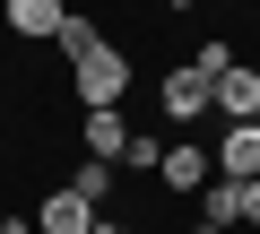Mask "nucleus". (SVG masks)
Masks as SVG:
<instances>
[{"label":"nucleus","mask_w":260,"mask_h":234,"mask_svg":"<svg viewBox=\"0 0 260 234\" xmlns=\"http://www.w3.org/2000/svg\"><path fill=\"white\" fill-rule=\"evenodd\" d=\"M52 44H61V61H70V70H78V61H87V52H104V26H95V18H78V9H70V18H61V35H52Z\"/></svg>","instance_id":"9d476101"},{"label":"nucleus","mask_w":260,"mask_h":234,"mask_svg":"<svg viewBox=\"0 0 260 234\" xmlns=\"http://www.w3.org/2000/svg\"><path fill=\"white\" fill-rule=\"evenodd\" d=\"M61 18H70V0H9V35H26V44H52Z\"/></svg>","instance_id":"423d86ee"},{"label":"nucleus","mask_w":260,"mask_h":234,"mask_svg":"<svg viewBox=\"0 0 260 234\" xmlns=\"http://www.w3.org/2000/svg\"><path fill=\"white\" fill-rule=\"evenodd\" d=\"M113 174H121V165H104V156H87V165H78V174H70V191H78V199H95V208H104V199H113Z\"/></svg>","instance_id":"9b49d317"},{"label":"nucleus","mask_w":260,"mask_h":234,"mask_svg":"<svg viewBox=\"0 0 260 234\" xmlns=\"http://www.w3.org/2000/svg\"><path fill=\"white\" fill-rule=\"evenodd\" d=\"M243 225H260V182H243Z\"/></svg>","instance_id":"4468645a"},{"label":"nucleus","mask_w":260,"mask_h":234,"mask_svg":"<svg viewBox=\"0 0 260 234\" xmlns=\"http://www.w3.org/2000/svg\"><path fill=\"white\" fill-rule=\"evenodd\" d=\"M191 61H200V70H208V78H225V70H234V44H200V52H191Z\"/></svg>","instance_id":"ddd939ff"},{"label":"nucleus","mask_w":260,"mask_h":234,"mask_svg":"<svg viewBox=\"0 0 260 234\" xmlns=\"http://www.w3.org/2000/svg\"><path fill=\"white\" fill-rule=\"evenodd\" d=\"M95 217H104V208H95V199H78V191L61 182V191H44V208H35V234H95Z\"/></svg>","instance_id":"39448f33"},{"label":"nucleus","mask_w":260,"mask_h":234,"mask_svg":"<svg viewBox=\"0 0 260 234\" xmlns=\"http://www.w3.org/2000/svg\"><path fill=\"white\" fill-rule=\"evenodd\" d=\"M191 208H200V234H234L243 225V182H208Z\"/></svg>","instance_id":"0eeeda50"},{"label":"nucleus","mask_w":260,"mask_h":234,"mask_svg":"<svg viewBox=\"0 0 260 234\" xmlns=\"http://www.w3.org/2000/svg\"><path fill=\"white\" fill-rule=\"evenodd\" d=\"M9 234H35V217H18V225H9Z\"/></svg>","instance_id":"dca6fc26"},{"label":"nucleus","mask_w":260,"mask_h":234,"mask_svg":"<svg viewBox=\"0 0 260 234\" xmlns=\"http://www.w3.org/2000/svg\"><path fill=\"white\" fill-rule=\"evenodd\" d=\"M156 182H165V191H182V199H200V191L217 182V156H208L200 139H174V148H165V165H156Z\"/></svg>","instance_id":"7ed1b4c3"},{"label":"nucleus","mask_w":260,"mask_h":234,"mask_svg":"<svg viewBox=\"0 0 260 234\" xmlns=\"http://www.w3.org/2000/svg\"><path fill=\"white\" fill-rule=\"evenodd\" d=\"M165 165V148L156 139H139V130H130V148H121V174H156Z\"/></svg>","instance_id":"f8f14e48"},{"label":"nucleus","mask_w":260,"mask_h":234,"mask_svg":"<svg viewBox=\"0 0 260 234\" xmlns=\"http://www.w3.org/2000/svg\"><path fill=\"white\" fill-rule=\"evenodd\" d=\"M208 156H217V182H260V122H225Z\"/></svg>","instance_id":"20e7f679"},{"label":"nucleus","mask_w":260,"mask_h":234,"mask_svg":"<svg viewBox=\"0 0 260 234\" xmlns=\"http://www.w3.org/2000/svg\"><path fill=\"white\" fill-rule=\"evenodd\" d=\"M208 113H217V78H208L200 61H182V70L165 78V122H191V130H200Z\"/></svg>","instance_id":"f03ea898"},{"label":"nucleus","mask_w":260,"mask_h":234,"mask_svg":"<svg viewBox=\"0 0 260 234\" xmlns=\"http://www.w3.org/2000/svg\"><path fill=\"white\" fill-rule=\"evenodd\" d=\"M70 87H78V104H87V113H121V95H130V61H121V44L87 52V61L70 70Z\"/></svg>","instance_id":"f257e3e1"},{"label":"nucleus","mask_w":260,"mask_h":234,"mask_svg":"<svg viewBox=\"0 0 260 234\" xmlns=\"http://www.w3.org/2000/svg\"><path fill=\"white\" fill-rule=\"evenodd\" d=\"M87 156H104V165H121V148H130V122L121 113H87V139H78Z\"/></svg>","instance_id":"1a4fd4ad"},{"label":"nucleus","mask_w":260,"mask_h":234,"mask_svg":"<svg viewBox=\"0 0 260 234\" xmlns=\"http://www.w3.org/2000/svg\"><path fill=\"white\" fill-rule=\"evenodd\" d=\"M165 9H200V0H165Z\"/></svg>","instance_id":"f3484780"},{"label":"nucleus","mask_w":260,"mask_h":234,"mask_svg":"<svg viewBox=\"0 0 260 234\" xmlns=\"http://www.w3.org/2000/svg\"><path fill=\"white\" fill-rule=\"evenodd\" d=\"M95 234H139V225H121V217H95Z\"/></svg>","instance_id":"2eb2a0df"},{"label":"nucleus","mask_w":260,"mask_h":234,"mask_svg":"<svg viewBox=\"0 0 260 234\" xmlns=\"http://www.w3.org/2000/svg\"><path fill=\"white\" fill-rule=\"evenodd\" d=\"M217 113L225 122H260V70H225L217 78Z\"/></svg>","instance_id":"6e6552de"},{"label":"nucleus","mask_w":260,"mask_h":234,"mask_svg":"<svg viewBox=\"0 0 260 234\" xmlns=\"http://www.w3.org/2000/svg\"><path fill=\"white\" fill-rule=\"evenodd\" d=\"M0 234H9V225H0Z\"/></svg>","instance_id":"a211bd4d"}]
</instances>
